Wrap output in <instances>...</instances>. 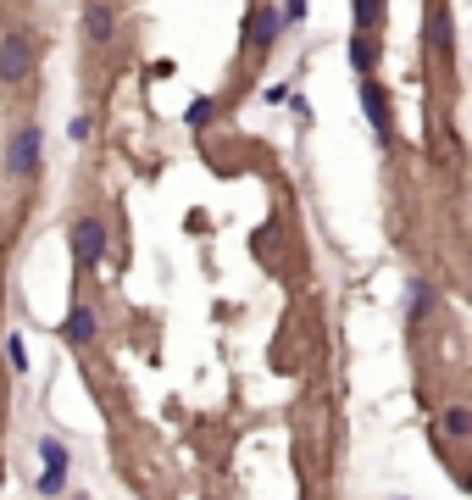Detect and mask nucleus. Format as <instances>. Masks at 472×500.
Wrapping results in <instances>:
<instances>
[{"mask_svg": "<svg viewBox=\"0 0 472 500\" xmlns=\"http://www.w3.org/2000/svg\"><path fill=\"white\" fill-rule=\"evenodd\" d=\"M278 34H283L278 6H251V12H244V51H267Z\"/></svg>", "mask_w": 472, "mask_h": 500, "instance_id": "nucleus-4", "label": "nucleus"}, {"mask_svg": "<svg viewBox=\"0 0 472 500\" xmlns=\"http://www.w3.org/2000/svg\"><path fill=\"white\" fill-rule=\"evenodd\" d=\"M212 117H217V100H212V95H195L190 112H183V122H190V129H206Z\"/></svg>", "mask_w": 472, "mask_h": 500, "instance_id": "nucleus-12", "label": "nucleus"}, {"mask_svg": "<svg viewBox=\"0 0 472 500\" xmlns=\"http://www.w3.org/2000/svg\"><path fill=\"white\" fill-rule=\"evenodd\" d=\"M39 456H45V473H61V478L73 473V456H67V445H61V440H50V434L39 440Z\"/></svg>", "mask_w": 472, "mask_h": 500, "instance_id": "nucleus-9", "label": "nucleus"}, {"mask_svg": "<svg viewBox=\"0 0 472 500\" xmlns=\"http://www.w3.org/2000/svg\"><path fill=\"white\" fill-rule=\"evenodd\" d=\"M67 139H89V117H73L67 122Z\"/></svg>", "mask_w": 472, "mask_h": 500, "instance_id": "nucleus-17", "label": "nucleus"}, {"mask_svg": "<svg viewBox=\"0 0 472 500\" xmlns=\"http://www.w3.org/2000/svg\"><path fill=\"white\" fill-rule=\"evenodd\" d=\"M6 362H12V372H28V345H23V333H6Z\"/></svg>", "mask_w": 472, "mask_h": 500, "instance_id": "nucleus-13", "label": "nucleus"}, {"mask_svg": "<svg viewBox=\"0 0 472 500\" xmlns=\"http://www.w3.org/2000/svg\"><path fill=\"white\" fill-rule=\"evenodd\" d=\"M61 333H67L73 345H89V340H95V311H89L84 301H73L67 317H61Z\"/></svg>", "mask_w": 472, "mask_h": 500, "instance_id": "nucleus-6", "label": "nucleus"}, {"mask_svg": "<svg viewBox=\"0 0 472 500\" xmlns=\"http://www.w3.org/2000/svg\"><path fill=\"white\" fill-rule=\"evenodd\" d=\"M439 428L450 434V440H467V434H472V411H467V406H445Z\"/></svg>", "mask_w": 472, "mask_h": 500, "instance_id": "nucleus-11", "label": "nucleus"}, {"mask_svg": "<svg viewBox=\"0 0 472 500\" xmlns=\"http://www.w3.org/2000/svg\"><path fill=\"white\" fill-rule=\"evenodd\" d=\"M361 106H367V122H373V134L389 139V95L378 78H361Z\"/></svg>", "mask_w": 472, "mask_h": 500, "instance_id": "nucleus-5", "label": "nucleus"}, {"mask_svg": "<svg viewBox=\"0 0 472 500\" xmlns=\"http://www.w3.org/2000/svg\"><path fill=\"white\" fill-rule=\"evenodd\" d=\"M428 39H434L439 51H450V12H434V17H428Z\"/></svg>", "mask_w": 472, "mask_h": 500, "instance_id": "nucleus-14", "label": "nucleus"}, {"mask_svg": "<svg viewBox=\"0 0 472 500\" xmlns=\"http://www.w3.org/2000/svg\"><path fill=\"white\" fill-rule=\"evenodd\" d=\"M34 73V34L6 28L0 34V83H28Z\"/></svg>", "mask_w": 472, "mask_h": 500, "instance_id": "nucleus-3", "label": "nucleus"}, {"mask_svg": "<svg viewBox=\"0 0 472 500\" xmlns=\"http://www.w3.org/2000/svg\"><path fill=\"white\" fill-rule=\"evenodd\" d=\"M39 495H45V500L67 495V478H61V473H45V478H39Z\"/></svg>", "mask_w": 472, "mask_h": 500, "instance_id": "nucleus-15", "label": "nucleus"}, {"mask_svg": "<svg viewBox=\"0 0 472 500\" xmlns=\"http://www.w3.org/2000/svg\"><path fill=\"white\" fill-rule=\"evenodd\" d=\"M84 34L95 39V45H100V39H112L117 34V12L112 6H84Z\"/></svg>", "mask_w": 472, "mask_h": 500, "instance_id": "nucleus-8", "label": "nucleus"}, {"mask_svg": "<svg viewBox=\"0 0 472 500\" xmlns=\"http://www.w3.org/2000/svg\"><path fill=\"white\" fill-rule=\"evenodd\" d=\"M351 67H356V73H373V67H378V45H373L367 34L351 39Z\"/></svg>", "mask_w": 472, "mask_h": 500, "instance_id": "nucleus-10", "label": "nucleus"}, {"mask_svg": "<svg viewBox=\"0 0 472 500\" xmlns=\"http://www.w3.org/2000/svg\"><path fill=\"white\" fill-rule=\"evenodd\" d=\"M378 17H383L378 0H361V6H356V23H378Z\"/></svg>", "mask_w": 472, "mask_h": 500, "instance_id": "nucleus-16", "label": "nucleus"}, {"mask_svg": "<svg viewBox=\"0 0 472 500\" xmlns=\"http://www.w3.org/2000/svg\"><path fill=\"white\" fill-rule=\"evenodd\" d=\"M67 245H73V262H78V267H100V262H106V223H100L95 212L73 217Z\"/></svg>", "mask_w": 472, "mask_h": 500, "instance_id": "nucleus-2", "label": "nucleus"}, {"mask_svg": "<svg viewBox=\"0 0 472 500\" xmlns=\"http://www.w3.org/2000/svg\"><path fill=\"white\" fill-rule=\"evenodd\" d=\"M406 295H412V301H406V323H422L428 317V311H434V284H422V278H412V289H406Z\"/></svg>", "mask_w": 472, "mask_h": 500, "instance_id": "nucleus-7", "label": "nucleus"}, {"mask_svg": "<svg viewBox=\"0 0 472 500\" xmlns=\"http://www.w3.org/2000/svg\"><path fill=\"white\" fill-rule=\"evenodd\" d=\"M39 156H45V134H39V122H17L12 139H6V173L12 178H34L39 173Z\"/></svg>", "mask_w": 472, "mask_h": 500, "instance_id": "nucleus-1", "label": "nucleus"}]
</instances>
